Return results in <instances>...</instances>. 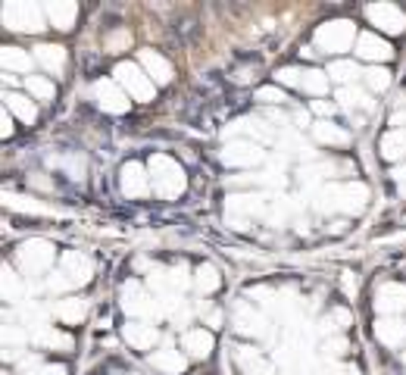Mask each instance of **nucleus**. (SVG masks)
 Instances as JSON below:
<instances>
[{"label": "nucleus", "instance_id": "nucleus-1", "mask_svg": "<svg viewBox=\"0 0 406 375\" xmlns=\"http://www.w3.org/2000/svg\"><path fill=\"white\" fill-rule=\"evenodd\" d=\"M150 185H154V194L163 200H172L185 191V169L178 166V160L166 154H154L150 160Z\"/></svg>", "mask_w": 406, "mask_h": 375}, {"label": "nucleus", "instance_id": "nucleus-2", "mask_svg": "<svg viewBox=\"0 0 406 375\" xmlns=\"http://www.w3.org/2000/svg\"><path fill=\"white\" fill-rule=\"evenodd\" d=\"M353 38H357V28L347 19H335V23L319 25L316 32V47L325 50V54H344V50L353 47Z\"/></svg>", "mask_w": 406, "mask_h": 375}, {"label": "nucleus", "instance_id": "nucleus-3", "mask_svg": "<svg viewBox=\"0 0 406 375\" xmlns=\"http://www.w3.org/2000/svg\"><path fill=\"white\" fill-rule=\"evenodd\" d=\"M116 85L135 100H154V91H156L154 78L144 75L141 66H135V63H119L116 66Z\"/></svg>", "mask_w": 406, "mask_h": 375}, {"label": "nucleus", "instance_id": "nucleus-4", "mask_svg": "<svg viewBox=\"0 0 406 375\" xmlns=\"http://www.w3.org/2000/svg\"><path fill=\"white\" fill-rule=\"evenodd\" d=\"M19 266L25 276H41L54 266V244H47L44 238H32L19 247Z\"/></svg>", "mask_w": 406, "mask_h": 375}, {"label": "nucleus", "instance_id": "nucleus-5", "mask_svg": "<svg viewBox=\"0 0 406 375\" xmlns=\"http://www.w3.org/2000/svg\"><path fill=\"white\" fill-rule=\"evenodd\" d=\"M4 23H6V28H13V32H41V28H44V13L35 4H6Z\"/></svg>", "mask_w": 406, "mask_h": 375}, {"label": "nucleus", "instance_id": "nucleus-6", "mask_svg": "<svg viewBox=\"0 0 406 375\" xmlns=\"http://www.w3.org/2000/svg\"><path fill=\"white\" fill-rule=\"evenodd\" d=\"M366 16H369V23L379 28V32H384V35H400L406 28V13L400 10V6H394V4L366 6Z\"/></svg>", "mask_w": 406, "mask_h": 375}, {"label": "nucleus", "instance_id": "nucleus-7", "mask_svg": "<svg viewBox=\"0 0 406 375\" xmlns=\"http://www.w3.org/2000/svg\"><path fill=\"white\" fill-rule=\"evenodd\" d=\"M222 163L231 166V169H250V166L263 163V150L253 141H231L222 150Z\"/></svg>", "mask_w": 406, "mask_h": 375}, {"label": "nucleus", "instance_id": "nucleus-8", "mask_svg": "<svg viewBox=\"0 0 406 375\" xmlns=\"http://www.w3.org/2000/svg\"><path fill=\"white\" fill-rule=\"evenodd\" d=\"M91 94H94V100H97L106 113H125L128 110V94L122 91L116 82H110V78H100V82H94Z\"/></svg>", "mask_w": 406, "mask_h": 375}, {"label": "nucleus", "instance_id": "nucleus-9", "mask_svg": "<svg viewBox=\"0 0 406 375\" xmlns=\"http://www.w3.org/2000/svg\"><path fill=\"white\" fill-rule=\"evenodd\" d=\"M119 185H122V194L125 197H147L150 194V176H147V169H144L141 163H125L122 166V176H119Z\"/></svg>", "mask_w": 406, "mask_h": 375}, {"label": "nucleus", "instance_id": "nucleus-10", "mask_svg": "<svg viewBox=\"0 0 406 375\" xmlns=\"http://www.w3.org/2000/svg\"><path fill=\"white\" fill-rule=\"evenodd\" d=\"M375 309L381 316H397L406 309V285H397V281H388L375 291Z\"/></svg>", "mask_w": 406, "mask_h": 375}, {"label": "nucleus", "instance_id": "nucleus-11", "mask_svg": "<svg viewBox=\"0 0 406 375\" xmlns=\"http://www.w3.org/2000/svg\"><path fill=\"white\" fill-rule=\"evenodd\" d=\"M91 272H94V266L85 254H78V250L63 254V276H66L69 285H85V281L91 278Z\"/></svg>", "mask_w": 406, "mask_h": 375}, {"label": "nucleus", "instance_id": "nucleus-12", "mask_svg": "<svg viewBox=\"0 0 406 375\" xmlns=\"http://www.w3.org/2000/svg\"><path fill=\"white\" fill-rule=\"evenodd\" d=\"M375 338H379L384 348H403V341H406V322L397 319V316H384V319L375 322Z\"/></svg>", "mask_w": 406, "mask_h": 375}, {"label": "nucleus", "instance_id": "nucleus-13", "mask_svg": "<svg viewBox=\"0 0 406 375\" xmlns=\"http://www.w3.org/2000/svg\"><path fill=\"white\" fill-rule=\"evenodd\" d=\"M213 331H207V328H191V331H185V338H181V348L187 350V357H194V359H207L209 353H213Z\"/></svg>", "mask_w": 406, "mask_h": 375}, {"label": "nucleus", "instance_id": "nucleus-14", "mask_svg": "<svg viewBox=\"0 0 406 375\" xmlns=\"http://www.w3.org/2000/svg\"><path fill=\"white\" fill-rule=\"evenodd\" d=\"M357 54L362 56V60H372V63H384L394 56V50H390V44L384 38H379V35H359L357 38Z\"/></svg>", "mask_w": 406, "mask_h": 375}, {"label": "nucleus", "instance_id": "nucleus-15", "mask_svg": "<svg viewBox=\"0 0 406 375\" xmlns=\"http://www.w3.org/2000/svg\"><path fill=\"white\" fill-rule=\"evenodd\" d=\"M141 63H144V69L150 72L154 85L172 82V66H169V60H166L163 54H156V50H141Z\"/></svg>", "mask_w": 406, "mask_h": 375}, {"label": "nucleus", "instance_id": "nucleus-16", "mask_svg": "<svg viewBox=\"0 0 406 375\" xmlns=\"http://www.w3.org/2000/svg\"><path fill=\"white\" fill-rule=\"evenodd\" d=\"M44 13H47V19H50V25L54 28H60V32H69L72 23H75V16H78V6L75 4H60V0H54V4H47L44 6Z\"/></svg>", "mask_w": 406, "mask_h": 375}, {"label": "nucleus", "instance_id": "nucleus-17", "mask_svg": "<svg viewBox=\"0 0 406 375\" xmlns=\"http://www.w3.org/2000/svg\"><path fill=\"white\" fill-rule=\"evenodd\" d=\"M122 335H125V341L137 350L154 348V341H156V328L150 326V322H128V326L122 328Z\"/></svg>", "mask_w": 406, "mask_h": 375}, {"label": "nucleus", "instance_id": "nucleus-18", "mask_svg": "<svg viewBox=\"0 0 406 375\" xmlns=\"http://www.w3.org/2000/svg\"><path fill=\"white\" fill-rule=\"evenodd\" d=\"M381 156L384 160L403 163L406 160V128H394L381 138Z\"/></svg>", "mask_w": 406, "mask_h": 375}, {"label": "nucleus", "instance_id": "nucleus-19", "mask_svg": "<svg viewBox=\"0 0 406 375\" xmlns=\"http://www.w3.org/2000/svg\"><path fill=\"white\" fill-rule=\"evenodd\" d=\"M150 363H154V369L166 372V375H181L187 359H185V353H178V350H156L154 357H150Z\"/></svg>", "mask_w": 406, "mask_h": 375}, {"label": "nucleus", "instance_id": "nucleus-20", "mask_svg": "<svg viewBox=\"0 0 406 375\" xmlns=\"http://www.w3.org/2000/svg\"><path fill=\"white\" fill-rule=\"evenodd\" d=\"M238 366L244 375H272V366L253 348H238Z\"/></svg>", "mask_w": 406, "mask_h": 375}, {"label": "nucleus", "instance_id": "nucleus-21", "mask_svg": "<svg viewBox=\"0 0 406 375\" xmlns=\"http://www.w3.org/2000/svg\"><path fill=\"white\" fill-rule=\"evenodd\" d=\"M35 56H38L41 66L50 69L54 75H60V72L66 69V50L56 47V44H41L38 50H35Z\"/></svg>", "mask_w": 406, "mask_h": 375}, {"label": "nucleus", "instance_id": "nucleus-22", "mask_svg": "<svg viewBox=\"0 0 406 375\" xmlns=\"http://www.w3.org/2000/svg\"><path fill=\"white\" fill-rule=\"evenodd\" d=\"M6 106H10V113H16V119H23V122L38 119V106L32 104V97H25V94H19V91H6Z\"/></svg>", "mask_w": 406, "mask_h": 375}, {"label": "nucleus", "instance_id": "nucleus-23", "mask_svg": "<svg viewBox=\"0 0 406 375\" xmlns=\"http://www.w3.org/2000/svg\"><path fill=\"white\" fill-rule=\"evenodd\" d=\"M122 297H125V309L132 316H144V313H150V304H147V294L141 291V285H135V281H128L125 288H122Z\"/></svg>", "mask_w": 406, "mask_h": 375}, {"label": "nucleus", "instance_id": "nucleus-24", "mask_svg": "<svg viewBox=\"0 0 406 375\" xmlns=\"http://www.w3.org/2000/svg\"><path fill=\"white\" fill-rule=\"evenodd\" d=\"M316 138L322 144H338V147H344V144H350V135L344 132V128H338L335 122H316Z\"/></svg>", "mask_w": 406, "mask_h": 375}, {"label": "nucleus", "instance_id": "nucleus-25", "mask_svg": "<svg viewBox=\"0 0 406 375\" xmlns=\"http://www.w3.org/2000/svg\"><path fill=\"white\" fill-rule=\"evenodd\" d=\"M338 197H340V207H344V210H362V207H366L369 191L357 182V185H344V188H340Z\"/></svg>", "mask_w": 406, "mask_h": 375}, {"label": "nucleus", "instance_id": "nucleus-26", "mask_svg": "<svg viewBox=\"0 0 406 375\" xmlns=\"http://www.w3.org/2000/svg\"><path fill=\"white\" fill-rule=\"evenodd\" d=\"M4 69L6 72H28L32 69V56L23 47H4Z\"/></svg>", "mask_w": 406, "mask_h": 375}, {"label": "nucleus", "instance_id": "nucleus-27", "mask_svg": "<svg viewBox=\"0 0 406 375\" xmlns=\"http://www.w3.org/2000/svg\"><path fill=\"white\" fill-rule=\"evenodd\" d=\"M303 94H325L328 91V72H319V69H303V82H300Z\"/></svg>", "mask_w": 406, "mask_h": 375}, {"label": "nucleus", "instance_id": "nucleus-28", "mask_svg": "<svg viewBox=\"0 0 406 375\" xmlns=\"http://www.w3.org/2000/svg\"><path fill=\"white\" fill-rule=\"evenodd\" d=\"M85 300H75V297H66L60 300V307H56V316H60V322H69V326H75V322L85 319Z\"/></svg>", "mask_w": 406, "mask_h": 375}, {"label": "nucleus", "instance_id": "nucleus-29", "mask_svg": "<svg viewBox=\"0 0 406 375\" xmlns=\"http://www.w3.org/2000/svg\"><path fill=\"white\" fill-rule=\"evenodd\" d=\"M235 322H238V328L247 331V335H259V331H263V319H259V316L253 313L247 304H238V309H235Z\"/></svg>", "mask_w": 406, "mask_h": 375}, {"label": "nucleus", "instance_id": "nucleus-30", "mask_svg": "<svg viewBox=\"0 0 406 375\" xmlns=\"http://www.w3.org/2000/svg\"><path fill=\"white\" fill-rule=\"evenodd\" d=\"M197 291L200 294H213V291H219V285H222V278H219V269L216 266H209V263H203L200 269H197Z\"/></svg>", "mask_w": 406, "mask_h": 375}, {"label": "nucleus", "instance_id": "nucleus-31", "mask_svg": "<svg viewBox=\"0 0 406 375\" xmlns=\"http://www.w3.org/2000/svg\"><path fill=\"white\" fill-rule=\"evenodd\" d=\"M25 91L32 94L35 100H50V97H54V82H47V78H41V75H28L25 78Z\"/></svg>", "mask_w": 406, "mask_h": 375}, {"label": "nucleus", "instance_id": "nucleus-32", "mask_svg": "<svg viewBox=\"0 0 406 375\" xmlns=\"http://www.w3.org/2000/svg\"><path fill=\"white\" fill-rule=\"evenodd\" d=\"M38 344H44V348H63V350H72V338L63 335V331L56 328H44L38 335Z\"/></svg>", "mask_w": 406, "mask_h": 375}, {"label": "nucleus", "instance_id": "nucleus-33", "mask_svg": "<svg viewBox=\"0 0 406 375\" xmlns=\"http://www.w3.org/2000/svg\"><path fill=\"white\" fill-rule=\"evenodd\" d=\"M19 297H23V281L19 276H13V269H4V300L19 304Z\"/></svg>", "mask_w": 406, "mask_h": 375}, {"label": "nucleus", "instance_id": "nucleus-34", "mask_svg": "<svg viewBox=\"0 0 406 375\" xmlns=\"http://www.w3.org/2000/svg\"><path fill=\"white\" fill-rule=\"evenodd\" d=\"M359 69L357 63H347V60H338L328 66V78H335V82H350V78H357Z\"/></svg>", "mask_w": 406, "mask_h": 375}, {"label": "nucleus", "instance_id": "nucleus-35", "mask_svg": "<svg viewBox=\"0 0 406 375\" xmlns=\"http://www.w3.org/2000/svg\"><path fill=\"white\" fill-rule=\"evenodd\" d=\"M366 82H369V88H372V91H388L390 88V72L384 66H372L366 72Z\"/></svg>", "mask_w": 406, "mask_h": 375}, {"label": "nucleus", "instance_id": "nucleus-36", "mask_svg": "<svg viewBox=\"0 0 406 375\" xmlns=\"http://www.w3.org/2000/svg\"><path fill=\"white\" fill-rule=\"evenodd\" d=\"M340 104L344 106H353V110H357V106H369V100H366V94H362L359 88H340Z\"/></svg>", "mask_w": 406, "mask_h": 375}, {"label": "nucleus", "instance_id": "nucleus-37", "mask_svg": "<svg viewBox=\"0 0 406 375\" xmlns=\"http://www.w3.org/2000/svg\"><path fill=\"white\" fill-rule=\"evenodd\" d=\"M275 82L291 85V88H300V82H303V69H294V66L278 69V72H275Z\"/></svg>", "mask_w": 406, "mask_h": 375}, {"label": "nucleus", "instance_id": "nucleus-38", "mask_svg": "<svg viewBox=\"0 0 406 375\" xmlns=\"http://www.w3.org/2000/svg\"><path fill=\"white\" fill-rule=\"evenodd\" d=\"M125 44H132V35H128V28H122V32H116L106 38V47H110V54H119Z\"/></svg>", "mask_w": 406, "mask_h": 375}, {"label": "nucleus", "instance_id": "nucleus-39", "mask_svg": "<svg viewBox=\"0 0 406 375\" xmlns=\"http://www.w3.org/2000/svg\"><path fill=\"white\" fill-rule=\"evenodd\" d=\"M257 97L263 100V104H281V100H285V91H278V88H259Z\"/></svg>", "mask_w": 406, "mask_h": 375}, {"label": "nucleus", "instance_id": "nucleus-40", "mask_svg": "<svg viewBox=\"0 0 406 375\" xmlns=\"http://www.w3.org/2000/svg\"><path fill=\"white\" fill-rule=\"evenodd\" d=\"M390 178H394V185H397V191L406 197V163H400V166H394L390 169Z\"/></svg>", "mask_w": 406, "mask_h": 375}, {"label": "nucleus", "instance_id": "nucleus-41", "mask_svg": "<svg viewBox=\"0 0 406 375\" xmlns=\"http://www.w3.org/2000/svg\"><path fill=\"white\" fill-rule=\"evenodd\" d=\"M25 375H66V369H63V366H35V369H28Z\"/></svg>", "mask_w": 406, "mask_h": 375}, {"label": "nucleus", "instance_id": "nucleus-42", "mask_svg": "<svg viewBox=\"0 0 406 375\" xmlns=\"http://www.w3.org/2000/svg\"><path fill=\"white\" fill-rule=\"evenodd\" d=\"M325 353H331V357H344V353H347V341H344V338H335V341L325 344Z\"/></svg>", "mask_w": 406, "mask_h": 375}, {"label": "nucleus", "instance_id": "nucleus-43", "mask_svg": "<svg viewBox=\"0 0 406 375\" xmlns=\"http://www.w3.org/2000/svg\"><path fill=\"white\" fill-rule=\"evenodd\" d=\"M325 375H359L357 369H353V366H338V363H331L328 366V372Z\"/></svg>", "mask_w": 406, "mask_h": 375}, {"label": "nucleus", "instance_id": "nucleus-44", "mask_svg": "<svg viewBox=\"0 0 406 375\" xmlns=\"http://www.w3.org/2000/svg\"><path fill=\"white\" fill-rule=\"evenodd\" d=\"M13 135V125H10V113H4V138H10Z\"/></svg>", "mask_w": 406, "mask_h": 375}, {"label": "nucleus", "instance_id": "nucleus-45", "mask_svg": "<svg viewBox=\"0 0 406 375\" xmlns=\"http://www.w3.org/2000/svg\"><path fill=\"white\" fill-rule=\"evenodd\" d=\"M394 125H397V128L406 125V113H394Z\"/></svg>", "mask_w": 406, "mask_h": 375}, {"label": "nucleus", "instance_id": "nucleus-46", "mask_svg": "<svg viewBox=\"0 0 406 375\" xmlns=\"http://www.w3.org/2000/svg\"><path fill=\"white\" fill-rule=\"evenodd\" d=\"M403 363H406V350H403Z\"/></svg>", "mask_w": 406, "mask_h": 375}]
</instances>
